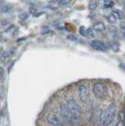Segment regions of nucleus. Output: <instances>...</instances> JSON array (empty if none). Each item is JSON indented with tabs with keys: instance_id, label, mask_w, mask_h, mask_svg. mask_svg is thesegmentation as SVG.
Returning a JSON list of instances; mask_svg holds the SVG:
<instances>
[{
	"instance_id": "f257e3e1",
	"label": "nucleus",
	"mask_w": 125,
	"mask_h": 126,
	"mask_svg": "<svg viewBox=\"0 0 125 126\" xmlns=\"http://www.w3.org/2000/svg\"><path fill=\"white\" fill-rule=\"evenodd\" d=\"M93 94L97 99L103 100L108 96V87L103 83H95L92 86Z\"/></svg>"
},
{
	"instance_id": "f03ea898",
	"label": "nucleus",
	"mask_w": 125,
	"mask_h": 126,
	"mask_svg": "<svg viewBox=\"0 0 125 126\" xmlns=\"http://www.w3.org/2000/svg\"><path fill=\"white\" fill-rule=\"evenodd\" d=\"M116 104L115 102H112V103L109 106L108 110L106 111L105 126H109L112 123V121L114 120L115 116H116Z\"/></svg>"
},
{
	"instance_id": "7ed1b4c3",
	"label": "nucleus",
	"mask_w": 125,
	"mask_h": 126,
	"mask_svg": "<svg viewBox=\"0 0 125 126\" xmlns=\"http://www.w3.org/2000/svg\"><path fill=\"white\" fill-rule=\"evenodd\" d=\"M67 106L69 110L70 116H80L81 108L75 99H73V98L69 99L67 102Z\"/></svg>"
},
{
	"instance_id": "20e7f679",
	"label": "nucleus",
	"mask_w": 125,
	"mask_h": 126,
	"mask_svg": "<svg viewBox=\"0 0 125 126\" xmlns=\"http://www.w3.org/2000/svg\"><path fill=\"white\" fill-rule=\"evenodd\" d=\"M91 46L93 49L97 51H101V52H106L108 50L107 45L103 41L98 40V39H94L91 43Z\"/></svg>"
},
{
	"instance_id": "39448f33",
	"label": "nucleus",
	"mask_w": 125,
	"mask_h": 126,
	"mask_svg": "<svg viewBox=\"0 0 125 126\" xmlns=\"http://www.w3.org/2000/svg\"><path fill=\"white\" fill-rule=\"evenodd\" d=\"M79 96L81 102H86L88 96V90L87 86L84 84H81L79 87Z\"/></svg>"
},
{
	"instance_id": "423d86ee",
	"label": "nucleus",
	"mask_w": 125,
	"mask_h": 126,
	"mask_svg": "<svg viewBox=\"0 0 125 126\" xmlns=\"http://www.w3.org/2000/svg\"><path fill=\"white\" fill-rule=\"evenodd\" d=\"M60 108H61V113L62 117H63L65 121H69L70 113H69V110L68 108L67 104L62 103L60 106Z\"/></svg>"
},
{
	"instance_id": "0eeeda50",
	"label": "nucleus",
	"mask_w": 125,
	"mask_h": 126,
	"mask_svg": "<svg viewBox=\"0 0 125 126\" xmlns=\"http://www.w3.org/2000/svg\"><path fill=\"white\" fill-rule=\"evenodd\" d=\"M46 121L49 124L52 125H56L58 122H59V120H58L57 117L55 115V114L53 113H49L47 116H46Z\"/></svg>"
},
{
	"instance_id": "6e6552de",
	"label": "nucleus",
	"mask_w": 125,
	"mask_h": 126,
	"mask_svg": "<svg viewBox=\"0 0 125 126\" xmlns=\"http://www.w3.org/2000/svg\"><path fill=\"white\" fill-rule=\"evenodd\" d=\"M111 14H112L113 15H114L116 19H119V20H120V21H124V20L125 19L124 14L123 13V12H121L120 10H117V9L112 10Z\"/></svg>"
},
{
	"instance_id": "1a4fd4ad",
	"label": "nucleus",
	"mask_w": 125,
	"mask_h": 126,
	"mask_svg": "<svg viewBox=\"0 0 125 126\" xmlns=\"http://www.w3.org/2000/svg\"><path fill=\"white\" fill-rule=\"evenodd\" d=\"M105 116H106V110L105 109H101L99 112L98 120L101 125L105 126Z\"/></svg>"
},
{
	"instance_id": "9d476101",
	"label": "nucleus",
	"mask_w": 125,
	"mask_h": 126,
	"mask_svg": "<svg viewBox=\"0 0 125 126\" xmlns=\"http://www.w3.org/2000/svg\"><path fill=\"white\" fill-rule=\"evenodd\" d=\"M92 29L94 31H96V32H103L104 30H105L106 27H105V24L103 22H97L93 26Z\"/></svg>"
},
{
	"instance_id": "9b49d317",
	"label": "nucleus",
	"mask_w": 125,
	"mask_h": 126,
	"mask_svg": "<svg viewBox=\"0 0 125 126\" xmlns=\"http://www.w3.org/2000/svg\"><path fill=\"white\" fill-rule=\"evenodd\" d=\"M109 47L115 52H118L119 50H120V46H119V43H117L116 41L114 40H111L109 42Z\"/></svg>"
},
{
	"instance_id": "f8f14e48",
	"label": "nucleus",
	"mask_w": 125,
	"mask_h": 126,
	"mask_svg": "<svg viewBox=\"0 0 125 126\" xmlns=\"http://www.w3.org/2000/svg\"><path fill=\"white\" fill-rule=\"evenodd\" d=\"M97 6H98V2L97 1H91L89 2V5H88L89 10L91 11L95 10L97 9Z\"/></svg>"
},
{
	"instance_id": "ddd939ff",
	"label": "nucleus",
	"mask_w": 125,
	"mask_h": 126,
	"mask_svg": "<svg viewBox=\"0 0 125 126\" xmlns=\"http://www.w3.org/2000/svg\"><path fill=\"white\" fill-rule=\"evenodd\" d=\"M107 20H108V21L109 23H111V24H114L117 21V19L116 18V17L114 15H113L112 14H109L108 15V17H107Z\"/></svg>"
},
{
	"instance_id": "4468645a",
	"label": "nucleus",
	"mask_w": 125,
	"mask_h": 126,
	"mask_svg": "<svg viewBox=\"0 0 125 126\" xmlns=\"http://www.w3.org/2000/svg\"><path fill=\"white\" fill-rule=\"evenodd\" d=\"M104 7L105 8H111L114 6V2L111 1V0H106V1H104Z\"/></svg>"
},
{
	"instance_id": "2eb2a0df",
	"label": "nucleus",
	"mask_w": 125,
	"mask_h": 126,
	"mask_svg": "<svg viewBox=\"0 0 125 126\" xmlns=\"http://www.w3.org/2000/svg\"><path fill=\"white\" fill-rule=\"evenodd\" d=\"M80 34L83 36H87V30L85 27L82 26L80 28Z\"/></svg>"
},
{
	"instance_id": "dca6fc26",
	"label": "nucleus",
	"mask_w": 125,
	"mask_h": 126,
	"mask_svg": "<svg viewBox=\"0 0 125 126\" xmlns=\"http://www.w3.org/2000/svg\"><path fill=\"white\" fill-rule=\"evenodd\" d=\"M10 10H11V6L10 5H5L2 6V8L1 9V11L2 13H8V12L10 11Z\"/></svg>"
},
{
	"instance_id": "f3484780",
	"label": "nucleus",
	"mask_w": 125,
	"mask_h": 126,
	"mask_svg": "<svg viewBox=\"0 0 125 126\" xmlns=\"http://www.w3.org/2000/svg\"><path fill=\"white\" fill-rule=\"evenodd\" d=\"M87 35H90V36H91V37H94L95 36V33H94V31L92 28H89V29H87Z\"/></svg>"
},
{
	"instance_id": "a211bd4d",
	"label": "nucleus",
	"mask_w": 125,
	"mask_h": 126,
	"mask_svg": "<svg viewBox=\"0 0 125 126\" xmlns=\"http://www.w3.org/2000/svg\"><path fill=\"white\" fill-rule=\"evenodd\" d=\"M67 39H69L71 41H76L77 40V37L76 35H69L67 36Z\"/></svg>"
},
{
	"instance_id": "6ab92c4d",
	"label": "nucleus",
	"mask_w": 125,
	"mask_h": 126,
	"mask_svg": "<svg viewBox=\"0 0 125 126\" xmlns=\"http://www.w3.org/2000/svg\"><path fill=\"white\" fill-rule=\"evenodd\" d=\"M116 126H125V123H124V121L123 118L120 119V121L116 124Z\"/></svg>"
},
{
	"instance_id": "aec40b11",
	"label": "nucleus",
	"mask_w": 125,
	"mask_h": 126,
	"mask_svg": "<svg viewBox=\"0 0 125 126\" xmlns=\"http://www.w3.org/2000/svg\"><path fill=\"white\" fill-rule=\"evenodd\" d=\"M29 12L31 14H36L37 13V10L34 7H30L29 8Z\"/></svg>"
},
{
	"instance_id": "412c9836",
	"label": "nucleus",
	"mask_w": 125,
	"mask_h": 126,
	"mask_svg": "<svg viewBox=\"0 0 125 126\" xmlns=\"http://www.w3.org/2000/svg\"><path fill=\"white\" fill-rule=\"evenodd\" d=\"M59 2L60 6H67L68 4L69 3V1H60V2Z\"/></svg>"
},
{
	"instance_id": "4be33fe9",
	"label": "nucleus",
	"mask_w": 125,
	"mask_h": 126,
	"mask_svg": "<svg viewBox=\"0 0 125 126\" xmlns=\"http://www.w3.org/2000/svg\"><path fill=\"white\" fill-rule=\"evenodd\" d=\"M28 15L27 14H25V13L20 15V18L21 20H25L26 18H28Z\"/></svg>"
},
{
	"instance_id": "5701e85b",
	"label": "nucleus",
	"mask_w": 125,
	"mask_h": 126,
	"mask_svg": "<svg viewBox=\"0 0 125 126\" xmlns=\"http://www.w3.org/2000/svg\"><path fill=\"white\" fill-rule=\"evenodd\" d=\"M120 29L121 30H125V22L124 21H121L120 24Z\"/></svg>"
},
{
	"instance_id": "b1692460",
	"label": "nucleus",
	"mask_w": 125,
	"mask_h": 126,
	"mask_svg": "<svg viewBox=\"0 0 125 126\" xmlns=\"http://www.w3.org/2000/svg\"><path fill=\"white\" fill-rule=\"evenodd\" d=\"M119 67L120 69H122L124 71H125V65L124 64H120V65H119Z\"/></svg>"
},
{
	"instance_id": "393cba45",
	"label": "nucleus",
	"mask_w": 125,
	"mask_h": 126,
	"mask_svg": "<svg viewBox=\"0 0 125 126\" xmlns=\"http://www.w3.org/2000/svg\"><path fill=\"white\" fill-rule=\"evenodd\" d=\"M54 126H64V125H62V124L61 123V122L59 121V122H58V123H57V124L56 125H54Z\"/></svg>"
},
{
	"instance_id": "a878e982",
	"label": "nucleus",
	"mask_w": 125,
	"mask_h": 126,
	"mask_svg": "<svg viewBox=\"0 0 125 126\" xmlns=\"http://www.w3.org/2000/svg\"><path fill=\"white\" fill-rule=\"evenodd\" d=\"M0 121H1V116H0Z\"/></svg>"
},
{
	"instance_id": "bb28decb",
	"label": "nucleus",
	"mask_w": 125,
	"mask_h": 126,
	"mask_svg": "<svg viewBox=\"0 0 125 126\" xmlns=\"http://www.w3.org/2000/svg\"><path fill=\"white\" fill-rule=\"evenodd\" d=\"M99 126H102V125H99Z\"/></svg>"
}]
</instances>
